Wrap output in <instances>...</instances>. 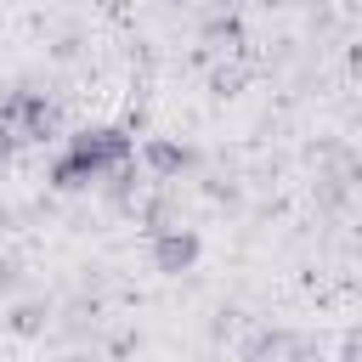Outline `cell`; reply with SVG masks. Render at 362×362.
<instances>
[{"label":"cell","mask_w":362,"mask_h":362,"mask_svg":"<svg viewBox=\"0 0 362 362\" xmlns=\"http://www.w3.org/2000/svg\"><path fill=\"white\" fill-rule=\"evenodd\" d=\"M130 158H136L130 130H119V124H85V130H74L68 147L57 153L51 187H57V192H79V187L102 181V175H119Z\"/></svg>","instance_id":"cell-1"},{"label":"cell","mask_w":362,"mask_h":362,"mask_svg":"<svg viewBox=\"0 0 362 362\" xmlns=\"http://www.w3.org/2000/svg\"><path fill=\"white\" fill-rule=\"evenodd\" d=\"M198 255H204V243H198V232H187V226H164L158 238H153V266L158 272H192L198 266Z\"/></svg>","instance_id":"cell-2"},{"label":"cell","mask_w":362,"mask_h":362,"mask_svg":"<svg viewBox=\"0 0 362 362\" xmlns=\"http://www.w3.org/2000/svg\"><path fill=\"white\" fill-rule=\"evenodd\" d=\"M141 158H147V170H153V175H181V170L192 164V153H187V147H175V141H147V147H141Z\"/></svg>","instance_id":"cell-3"},{"label":"cell","mask_w":362,"mask_h":362,"mask_svg":"<svg viewBox=\"0 0 362 362\" xmlns=\"http://www.w3.org/2000/svg\"><path fill=\"white\" fill-rule=\"evenodd\" d=\"M255 6H288V0H255Z\"/></svg>","instance_id":"cell-4"}]
</instances>
